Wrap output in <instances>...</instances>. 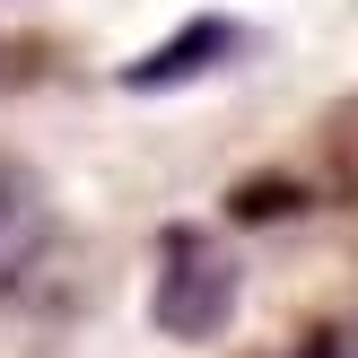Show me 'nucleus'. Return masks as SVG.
I'll return each mask as SVG.
<instances>
[{
	"label": "nucleus",
	"mask_w": 358,
	"mask_h": 358,
	"mask_svg": "<svg viewBox=\"0 0 358 358\" xmlns=\"http://www.w3.org/2000/svg\"><path fill=\"white\" fill-rule=\"evenodd\" d=\"M245 306V262L219 227H166L157 245V332L175 341H219Z\"/></svg>",
	"instance_id": "obj_1"
},
{
	"label": "nucleus",
	"mask_w": 358,
	"mask_h": 358,
	"mask_svg": "<svg viewBox=\"0 0 358 358\" xmlns=\"http://www.w3.org/2000/svg\"><path fill=\"white\" fill-rule=\"evenodd\" d=\"M44 262H52V201L17 157H0V297L35 289Z\"/></svg>",
	"instance_id": "obj_2"
},
{
	"label": "nucleus",
	"mask_w": 358,
	"mask_h": 358,
	"mask_svg": "<svg viewBox=\"0 0 358 358\" xmlns=\"http://www.w3.org/2000/svg\"><path fill=\"white\" fill-rule=\"evenodd\" d=\"M236 44H245L236 17H192L184 35H166L157 52H140V62L122 70V87H175V79H201V70H219Z\"/></svg>",
	"instance_id": "obj_3"
},
{
	"label": "nucleus",
	"mask_w": 358,
	"mask_h": 358,
	"mask_svg": "<svg viewBox=\"0 0 358 358\" xmlns=\"http://www.w3.org/2000/svg\"><path fill=\"white\" fill-rule=\"evenodd\" d=\"M289 358H358V324H324V332H306Z\"/></svg>",
	"instance_id": "obj_4"
}]
</instances>
